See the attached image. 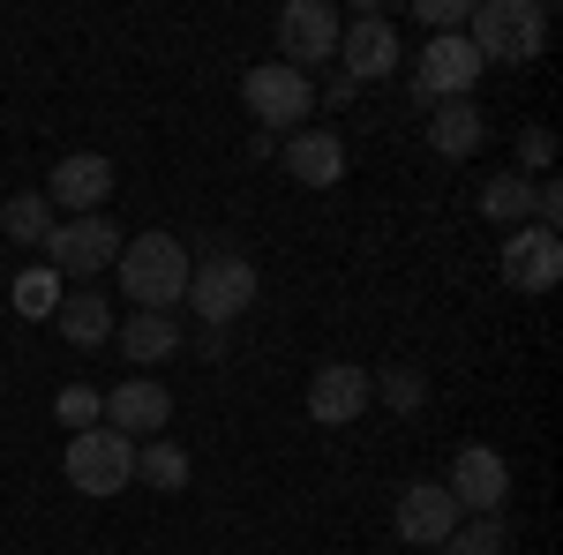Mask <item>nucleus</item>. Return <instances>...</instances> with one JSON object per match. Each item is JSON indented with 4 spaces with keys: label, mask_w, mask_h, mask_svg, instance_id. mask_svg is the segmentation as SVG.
<instances>
[{
    "label": "nucleus",
    "mask_w": 563,
    "mask_h": 555,
    "mask_svg": "<svg viewBox=\"0 0 563 555\" xmlns=\"http://www.w3.org/2000/svg\"><path fill=\"white\" fill-rule=\"evenodd\" d=\"M121 225L98 211V218H60L53 225V241H45V263L60 270V278H98V270H113V256H121Z\"/></svg>",
    "instance_id": "obj_6"
},
{
    "label": "nucleus",
    "mask_w": 563,
    "mask_h": 555,
    "mask_svg": "<svg viewBox=\"0 0 563 555\" xmlns=\"http://www.w3.org/2000/svg\"><path fill=\"white\" fill-rule=\"evenodd\" d=\"M166 421H174V390L158 384V376H129V384L106 390V428L113 435L151 443V435H166Z\"/></svg>",
    "instance_id": "obj_11"
},
{
    "label": "nucleus",
    "mask_w": 563,
    "mask_h": 555,
    "mask_svg": "<svg viewBox=\"0 0 563 555\" xmlns=\"http://www.w3.org/2000/svg\"><path fill=\"white\" fill-rule=\"evenodd\" d=\"M113 338H121V353L135 360V376H151L158 360H174V353H180V315H129Z\"/></svg>",
    "instance_id": "obj_19"
},
{
    "label": "nucleus",
    "mask_w": 563,
    "mask_h": 555,
    "mask_svg": "<svg viewBox=\"0 0 563 555\" xmlns=\"http://www.w3.org/2000/svg\"><path fill=\"white\" fill-rule=\"evenodd\" d=\"M481 143H488V121H481L474 98H443V106H429V151L435 158H474Z\"/></svg>",
    "instance_id": "obj_17"
},
{
    "label": "nucleus",
    "mask_w": 563,
    "mask_h": 555,
    "mask_svg": "<svg viewBox=\"0 0 563 555\" xmlns=\"http://www.w3.org/2000/svg\"><path fill=\"white\" fill-rule=\"evenodd\" d=\"M390 525H398V541H406V548H443V541L459 533V503H451V488H443V480H413V488L398 496Z\"/></svg>",
    "instance_id": "obj_13"
},
{
    "label": "nucleus",
    "mask_w": 563,
    "mask_h": 555,
    "mask_svg": "<svg viewBox=\"0 0 563 555\" xmlns=\"http://www.w3.org/2000/svg\"><path fill=\"white\" fill-rule=\"evenodd\" d=\"M241 106L263 121V135L301 129L308 113H316V84H308L301 68H286V60H256V68L241 76Z\"/></svg>",
    "instance_id": "obj_5"
},
{
    "label": "nucleus",
    "mask_w": 563,
    "mask_h": 555,
    "mask_svg": "<svg viewBox=\"0 0 563 555\" xmlns=\"http://www.w3.org/2000/svg\"><path fill=\"white\" fill-rule=\"evenodd\" d=\"M53 225H60V211L45 203V188H23V196H8V203H0V233H8V241H23V248H45V241H53Z\"/></svg>",
    "instance_id": "obj_20"
},
{
    "label": "nucleus",
    "mask_w": 563,
    "mask_h": 555,
    "mask_svg": "<svg viewBox=\"0 0 563 555\" xmlns=\"http://www.w3.org/2000/svg\"><path fill=\"white\" fill-rule=\"evenodd\" d=\"M504 541H511L504 518H459V533H451L435 555H504Z\"/></svg>",
    "instance_id": "obj_26"
},
{
    "label": "nucleus",
    "mask_w": 563,
    "mask_h": 555,
    "mask_svg": "<svg viewBox=\"0 0 563 555\" xmlns=\"http://www.w3.org/2000/svg\"><path fill=\"white\" fill-rule=\"evenodd\" d=\"M376 398H368V368L361 360H323L316 376H308V421L316 428H346L361 421Z\"/></svg>",
    "instance_id": "obj_12"
},
{
    "label": "nucleus",
    "mask_w": 563,
    "mask_h": 555,
    "mask_svg": "<svg viewBox=\"0 0 563 555\" xmlns=\"http://www.w3.org/2000/svg\"><path fill=\"white\" fill-rule=\"evenodd\" d=\"M466 45L481 53V68H526L549 45V8L541 0H474Z\"/></svg>",
    "instance_id": "obj_2"
},
{
    "label": "nucleus",
    "mask_w": 563,
    "mask_h": 555,
    "mask_svg": "<svg viewBox=\"0 0 563 555\" xmlns=\"http://www.w3.org/2000/svg\"><path fill=\"white\" fill-rule=\"evenodd\" d=\"M60 308V270L53 263H31L23 278H15V315H31V323H45Z\"/></svg>",
    "instance_id": "obj_25"
},
{
    "label": "nucleus",
    "mask_w": 563,
    "mask_h": 555,
    "mask_svg": "<svg viewBox=\"0 0 563 555\" xmlns=\"http://www.w3.org/2000/svg\"><path fill=\"white\" fill-rule=\"evenodd\" d=\"M106 196H113V158H106V151H68V158L53 166V180H45V203L68 211V218H98Z\"/></svg>",
    "instance_id": "obj_10"
},
{
    "label": "nucleus",
    "mask_w": 563,
    "mask_h": 555,
    "mask_svg": "<svg viewBox=\"0 0 563 555\" xmlns=\"http://www.w3.org/2000/svg\"><path fill=\"white\" fill-rule=\"evenodd\" d=\"M53 323H60V338H68V345H106L113 331H121L113 300L98 293V286H84V293H60V308H53Z\"/></svg>",
    "instance_id": "obj_18"
},
{
    "label": "nucleus",
    "mask_w": 563,
    "mask_h": 555,
    "mask_svg": "<svg viewBox=\"0 0 563 555\" xmlns=\"http://www.w3.org/2000/svg\"><path fill=\"white\" fill-rule=\"evenodd\" d=\"M549 166H556V129H519V166L526 180H549Z\"/></svg>",
    "instance_id": "obj_27"
},
{
    "label": "nucleus",
    "mask_w": 563,
    "mask_h": 555,
    "mask_svg": "<svg viewBox=\"0 0 563 555\" xmlns=\"http://www.w3.org/2000/svg\"><path fill=\"white\" fill-rule=\"evenodd\" d=\"M68 488L76 496H121V488H135V443L129 435H113V428H84V435H68Z\"/></svg>",
    "instance_id": "obj_4"
},
{
    "label": "nucleus",
    "mask_w": 563,
    "mask_h": 555,
    "mask_svg": "<svg viewBox=\"0 0 563 555\" xmlns=\"http://www.w3.org/2000/svg\"><path fill=\"white\" fill-rule=\"evenodd\" d=\"M339 76H353V84H384V76H398V60H406V45H398V31H390L384 15H353L346 31H339Z\"/></svg>",
    "instance_id": "obj_14"
},
{
    "label": "nucleus",
    "mask_w": 563,
    "mask_h": 555,
    "mask_svg": "<svg viewBox=\"0 0 563 555\" xmlns=\"http://www.w3.org/2000/svg\"><path fill=\"white\" fill-rule=\"evenodd\" d=\"M413 15H421V23H429L435 38H451V31H466V15H474V0H421V8H413Z\"/></svg>",
    "instance_id": "obj_28"
},
{
    "label": "nucleus",
    "mask_w": 563,
    "mask_h": 555,
    "mask_svg": "<svg viewBox=\"0 0 563 555\" xmlns=\"http://www.w3.org/2000/svg\"><path fill=\"white\" fill-rule=\"evenodd\" d=\"M481 84V53L466 45V31H451V38H429L413 53V98L421 106H443V98H474Z\"/></svg>",
    "instance_id": "obj_7"
},
{
    "label": "nucleus",
    "mask_w": 563,
    "mask_h": 555,
    "mask_svg": "<svg viewBox=\"0 0 563 555\" xmlns=\"http://www.w3.org/2000/svg\"><path fill=\"white\" fill-rule=\"evenodd\" d=\"M188 308L203 315V331H233L249 308H256V263L233 256V248H211V256L188 270Z\"/></svg>",
    "instance_id": "obj_3"
},
{
    "label": "nucleus",
    "mask_w": 563,
    "mask_h": 555,
    "mask_svg": "<svg viewBox=\"0 0 563 555\" xmlns=\"http://www.w3.org/2000/svg\"><path fill=\"white\" fill-rule=\"evenodd\" d=\"M368 398H384L390 413H421V406H429V376H421V368H398V360H390L384 376H368Z\"/></svg>",
    "instance_id": "obj_23"
},
{
    "label": "nucleus",
    "mask_w": 563,
    "mask_h": 555,
    "mask_svg": "<svg viewBox=\"0 0 563 555\" xmlns=\"http://www.w3.org/2000/svg\"><path fill=\"white\" fill-rule=\"evenodd\" d=\"M451 503H459V518H504V503H511V466H504V451H488V443H466L459 458H451Z\"/></svg>",
    "instance_id": "obj_8"
},
{
    "label": "nucleus",
    "mask_w": 563,
    "mask_h": 555,
    "mask_svg": "<svg viewBox=\"0 0 563 555\" xmlns=\"http://www.w3.org/2000/svg\"><path fill=\"white\" fill-rule=\"evenodd\" d=\"M53 421L68 428V435L106 428V390H98V384H60V398H53Z\"/></svg>",
    "instance_id": "obj_24"
},
{
    "label": "nucleus",
    "mask_w": 563,
    "mask_h": 555,
    "mask_svg": "<svg viewBox=\"0 0 563 555\" xmlns=\"http://www.w3.org/2000/svg\"><path fill=\"white\" fill-rule=\"evenodd\" d=\"M504 278H511L519 293H556V278H563V233H549V225H519V233L504 241Z\"/></svg>",
    "instance_id": "obj_15"
},
{
    "label": "nucleus",
    "mask_w": 563,
    "mask_h": 555,
    "mask_svg": "<svg viewBox=\"0 0 563 555\" xmlns=\"http://www.w3.org/2000/svg\"><path fill=\"white\" fill-rule=\"evenodd\" d=\"M286 173L301 188H339L346 180V143H339V129H294L286 135Z\"/></svg>",
    "instance_id": "obj_16"
},
{
    "label": "nucleus",
    "mask_w": 563,
    "mask_h": 555,
    "mask_svg": "<svg viewBox=\"0 0 563 555\" xmlns=\"http://www.w3.org/2000/svg\"><path fill=\"white\" fill-rule=\"evenodd\" d=\"M481 218H496L504 233L533 225V180H526V173H496V180H481Z\"/></svg>",
    "instance_id": "obj_21"
},
{
    "label": "nucleus",
    "mask_w": 563,
    "mask_h": 555,
    "mask_svg": "<svg viewBox=\"0 0 563 555\" xmlns=\"http://www.w3.org/2000/svg\"><path fill=\"white\" fill-rule=\"evenodd\" d=\"M135 480H143V488H158V496H180V488H188V451L166 443V435L135 443Z\"/></svg>",
    "instance_id": "obj_22"
},
{
    "label": "nucleus",
    "mask_w": 563,
    "mask_h": 555,
    "mask_svg": "<svg viewBox=\"0 0 563 555\" xmlns=\"http://www.w3.org/2000/svg\"><path fill=\"white\" fill-rule=\"evenodd\" d=\"M339 8L331 0H286L278 8V53H286V68H316V60H339Z\"/></svg>",
    "instance_id": "obj_9"
},
{
    "label": "nucleus",
    "mask_w": 563,
    "mask_h": 555,
    "mask_svg": "<svg viewBox=\"0 0 563 555\" xmlns=\"http://www.w3.org/2000/svg\"><path fill=\"white\" fill-rule=\"evenodd\" d=\"M188 270H196V256H188V241H174V233H129L121 241V256H113V278H121V300H129L135 315H174L180 293H188Z\"/></svg>",
    "instance_id": "obj_1"
}]
</instances>
